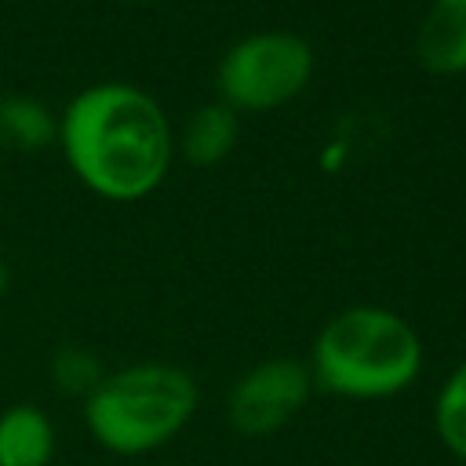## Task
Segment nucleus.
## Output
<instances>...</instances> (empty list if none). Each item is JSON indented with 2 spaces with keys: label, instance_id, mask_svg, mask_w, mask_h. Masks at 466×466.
<instances>
[{
  "label": "nucleus",
  "instance_id": "f257e3e1",
  "mask_svg": "<svg viewBox=\"0 0 466 466\" xmlns=\"http://www.w3.org/2000/svg\"><path fill=\"white\" fill-rule=\"evenodd\" d=\"M55 146L73 178L109 204L146 200L164 186L175 160V131L164 106L127 80L80 87L58 113Z\"/></svg>",
  "mask_w": 466,
  "mask_h": 466
},
{
  "label": "nucleus",
  "instance_id": "f03ea898",
  "mask_svg": "<svg viewBox=\"0 0 466 466\" xmlns=\"http://www.w3.org/2000/svg\"><path fill=\"white\" fill-rule=\"evenodd\" d=\"M426 364L422 335L390 306L360 302L324 320L309 350L313 386L342 400H390L415 386Z\"/></svg>",
  "mask_w": 466,
  "mask_h": 466
},
{
  "label": "nucleus",
  "instance_id": "7ed1b4c3",
  "mask_svg": "<svg viewBox=\"0 0 466 466\" xmlns=\"http://www.w3.org/2000/svg\"><path fill=\"white\" fill-rule=\"evenodd\" d=\"M197 379L171 360H138L91 390L84 400V426L91 441L120 459H138L171 444L197 415Z\"/></svg>",
  "mask_w": 466,
  "mask_h": 466
},
{
  "label": "nucleus",
  "instance_id": "20e7f679",
  "mask_svg": "<svg viewBox=\"0 0 466 466\" xmlns=\"http://www.w3.org/2000/svg\"><path fill=\"white\" fill-rule=\"evenodd\" d=\"M313 44L291 29H255L226 47L215 69L218 102L237 113H269L295 102L313 80Z\"/></svg>",
  "mask_w": 466,
  "mask_h": 466
},
{
  "label": "nucleus",
  "instance_id": "39448f33",
  "mask_svg": "<svg viewBox=\"0 0 466 466\" xmlns=\"http://www.w3.org/2000/svg\"><path fill=\"white\" fill-rule=\"evenodd\" d=\"M313 375L306 360L269 357L248 368L226 397V419L240 437H273L299 419L313 397Z\"/></svg>",
  "mask_w": 466,
  "mask_h": 466
},
{
  "label": "nucleus",
  "instance_id": "423d86ee",
  "mask_svg": "<svg viewBox=\"0 0 466 466\" xmlns=\"http://www.w3.org/2000/svg\"><path fill=\"white\" fill-rule=\"evenodd\" d=\"M415 58L437 76L466 73V0H430L415 29Z\"/></svg>",
  "mask_w": 466,
  "mask_h": 466
},
{
  "label": "nucleus",
  "instance_id": "0eeeda50",
  "mask_svg": "<svg viewBox=\"0 0 466 466\" xmlns=\"http://www.w3.org/2000/svg\"><path fill=\"white\" fill-rule=\"evenodd\" d=\"M237 138H240V113L215 98L186 116L182 131L175 135V153H182V160H189L193 167H215L233 153Z\"/></svg>",
  "mask_w": 466,
  "mask_h": 466
},
{
  "label": "nucleus",
  "instance_id": "6e6552de",
  "mask_svg": "<svg viewBox=\"0 0 466 466\" xmlns=\"http://www.w3.org/2000/svg\"><path fill=\"white\" fill-rule=\"evenodd\" d=\"M58 448L55 422L36 404H11L0 411V466H51Z\"/></svg>",
  "mask_w": 466,
  "mask_h": 466
},
{
  "label": "nucleus",
  "instance_id": "1a4fd4ad",
  "mask_svg": "<svg viewBox=\"0 0 466 466\" xmlns=\"http://www.w3.org/2000/svg\"><path fill=\"white\" fill-rule=\"evenodd\" d=\"M58 113L33 95H4L0 98V146L18 153H36L55 146Z\"/></svg>",
  "mask_w": 466,
  "mask_h": 466
},
{
  "label": "nucleus",
  "instance_id": "9d476101",
  "mask_svg": "<svg viewBox=\"0 0 466 466\" xmlns=\"http://www.w3.org/2000/svg\"><path fill=\"white\" fill-rule=\"evenodd\" d=\"M433 433L441 448L466 462V360H459L433 397Z\"/></svg>",
  "mask_w": 466,
  "mask_h": 466
},
{
  "label": "nucleus",
  "instance_id": "9b49d317",
  "mask_svg": "<svg viewBox=\"0 0 466 466\" xmlns=\"http://www.w3.org/2000/svg\"><path fill=\"white\" fill-rule=\"evenodd\" d=\"M106 379V368L98 360V353H91L87 346H62L51 357V386L62 397H80L87 400L91 390Z\"/></svg>",
  "mask_w": 466,
  "mask_h": 466
},
{
  "label": "nucleus",
  "instance_id": "f8f14e48",
  "mask_svg": "<svg viewBox=\"0 0 466 466\" xmlns=\"http://www.w3.org/2000/svg\"><path fill=\"white\" fill-rule=\"evenodd\" d=\"M7 288H11V266H7V258L0 255V299L7 295Z\"/></svg>",
  "mask_w": 466,
  "mask_h": 466
},
{
  "label": "nucleus",
  "instance_id": "ddd939ff",
  "mask_svg": "<svg viewBox=\"0 0 466 466\" xmlns=\"http://www.w3.org/2000/svg\"><path fill=\"white\" fill-rule=\"evenodd\" d=\"M127 4H157V0H127Z\"/></svg>",
  "mask_w": 466,
  "mask_h": 466
}]
</instances>
